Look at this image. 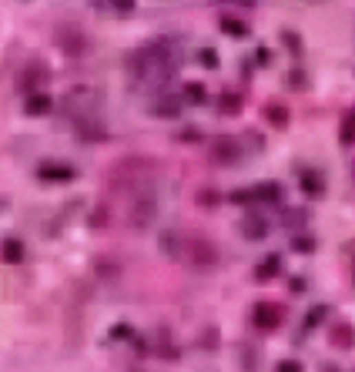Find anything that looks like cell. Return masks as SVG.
Here are the masks:
<instances>
[{"instance_id":"obj_27","label":"cell","mask_w":355,"mask_h":372,"mask_svg":"<svg viewBox=\"0 0 355 372\" xmlns=\"http://www.w3.org/2000/svg\"><path fill=\"white\" fill-rule=\"evenodd\" d=\"M255 61H258V64L265 68V64L272 61V54H268V50H265V48H258V50H255Z\"/></svg>"},{"instance_id":"obj_2","label":"cell","mask_w":355,"mask_h":372,"mask_svg":"<svg viewBox=\"0 0 355 372\" xmlns=\"http://www.w3.org/2000/svg\"><path fill=\"white\" fill-rule=\"evenodd\" d=\"M154 215H158V198H154L151 192H141L138 198L131 201V208H127V225L134 231H144L154 222Z\"/></svg>"},{"instance_id":"obj_31","label":"cell","mask_w":355,"mask_h":372,"mask_svg":"<svg viewBox=\"0 0 355 372\" xmlns=\"http://www.w3.org/2000/svg\"><path fill=\"white\" fill-rule=\"evenodd\" d=\"M352 278H355V272H352Z\"/></svg>"},{"instance_id":"obj_7","label":"cell","mask_w":355,"mask_h":372,"mask_svg":"<svg viewBox=\"0 0 355 372\" xmlns=\"http://www.w3.org/2000/svg\"><path fill=\"white\" fill-rule=\"evenodd\" d=\"M77 134H80V141H104L107 134H104V124L94 121V118H77L74 121Z\"/></svg>"},{"instance_id":"obj_4","label":"cell","mask_w":355,"mask_h":372,"mask_svg":"<svg viewBox=\"0 0 355 372\" xmlns=\"http://www.w3.org/2000/svg\"><path fill=\"white\" fill-rule=\"evenodd\" d=\"M252 319L258 329H279L281 322V309L279 305H272V302H258L252 309Z\"/></svg>"},{"instance_id":"obj_12","label":"cell","mask_w":355,"mask_h":372,"mask_svg":"<svg viewBox=\"0 0 355 372\" xmlns=\"http://www.w3.org/2000/svg\"><path fill=\"white\" fill-rule=\"evenodd\" d=\"M3 262L7 265H21L24 262V242L21 238H3Z\"/></svg>"},{"instance_id":"obj_26","label":"cell","mask_w":355,"mask_h":372,"mask_svg":"<svg viewBox=\"0 0 355 372\" xmlns=\"http://www.w3.org/2000/svg\"><path fill=\"white\" fill-rule=\"evenodd\" d=\"M302 225L305 222V211H285V225Z\"/></svg>"},{"instance_id":"obj_3","label":"cell","mask_w":355,"mask_h":372,"mask_svg":"<svg viewBox=\"0 0 355 372\" xmlns=\"http://www.w3.org/2000/svg\"><path fill=\"white\" fill-rule=\"evenodd\" d=\"M184 258L195 265V269H211L215 262H218V248H215V242L211 238H191L188 242V248H184Z\"/></svg>"},{"instance_id":"obj_25","label":"cell","mask_w":355,"mask_h":372,"mask_svg":"<svg viewBox=\"0 0 355 372\" xmlns=\"http://www.w3.org/2000/svg\"><path fill=\"white\" fill-rule=\"evenodd\" d=\"M295 251H305V255H308V251H315V242H312V238H299V242H295Z\"/></svg>"},{"instance_id":"obj_21","label":"cell","mask_w":355,"mask_h":372,"mask_svg":"<svg viewBox=\"0 0 355 372\" xmlns=\"http://www.w3.org/2000/svg\"><path fill=\"white\" fill-rule=\"evenodd\" d=\"M198 61H202V68H208V71H215V68H218V50H215V48H204Z\"/></svg>"},{"instance_id":"obj_18","label":"cell","mask_w":355,"mask_h":372,"mask_svg":"<svg viewBox=\"0 0 355 372\" xmlns=\"http://www.w3.org/2000/svg\"><path fill=\"white\" fill-rule=\"evenodd\" d=\"M181 98H184V101H191V104H204V101H208V94H204V87H202V84H184Z\"/></svg>"},{"instance_id":"obj_28","label":"cell","mask_w":355,"mask_h":372,"mask_svg":"<svg viewBox=\"0 0 355 372\" xmlns=\"http://www.w3.org/2000/svg\"><path fill=\"white\" fill-rule=\"evenodd\" d=\"M114 335H118V339H131V329H125V325H118V329H114Z\"/></svg>"},{"instance_id":"obj_20","label":"cell","mask_w":355,"mask_h":372,"mask_svg":"<svg viewBox=\"0 0 355 372\" xmlns=\"http://www.w3.org/2000/svg\"><path fill=\"white\" fill-rule=\"evenodd\" d=\"M332 342H335V346H338V342L352 346V342H355V329H349V325H345V329H335V332H332Z\"/></svg>"},{"instance_id":"obj_14","label":"cell","mask_w":355,"mask_h":372,"mask_svg":"<svg viewBox=\"0 0 355 372\" xmlns=\"http://www.w3.org/2000/svg\"><path fill=\"white\" fill-rule=\"evenodd\" d=\"M279 198H281V188L275 181H265V185L252 188V201H279Z\"/></svg>"},{"instance_id":"obj_15","label":"cell","mask_w":355,"mask_h":372,"mask_svg":"<svg viewBox=\"0 0 355 372\" xmlns=\"http://www.w3.org/2000/svg\"><path fill=\"white\" fill-rule=\"evenodd\" d=\"M338 138H342V145H355V107L342 118V127H338Z\"/></svg>"},{"instance_id":"obj_17","label":"cell","mask_w":355,"mask_h":372,"mask_svg":"<svg viewBox=\"0 0 355 372\" xmlns=\"http://www.w3.org/2000/svg\"><path fill=\"white\" fill-rule=\"evenodd\" d=\"M222 30L228 37H248V27L241 24V21H235V17H222Z\"/></svg>"},{"instance_id":"obj_19","label":"cell","mask_w":355,"mask_h":372,"mask_svg":"<svg viewBox=\"0 0 355 372\" xmlns=\"http://www.w3.org/2000/svg\"><path fill=\"white\" fill-rule=\"evenodd\" d=\"M218 104H222V114H238V111H241V98H238V94H231V91H225Z\"/></svg>"},{"instance_id":"obj_24","label":"cell","mask_w":355,"mask_h":372,"mask_svg":"<svg viewBox=\"0 0 355 372\" xmlns=\"http://www.w3.org/2000/svg\"><path fill=\"white\" fill-rule=\"evenodd\" d=\"M111 7H114L118 14H131V10H134V0H114Z\"/></svg>"},{"instance_id":"obj_1","label":"cell","mask_w":355,"mask_h":372,"mask_svg":"<svg viewBox=\"0 0 355 372\" xmlns=\"http://www.w3.org/2000/svg\"><path fill=\"white\" fill-rule=\"evenodd\" d=\"M175 68H178V48L175 41H168V37L144 44L131 57V74H134L138 84H164L168 77L175 74Z\"/></svg>"},{"instance_id":"obj_23","label":"cell","mask_w":355,"mask_h":372,"mask_svg":"<svg viewBox=\"0 0 355 372\" xmlns=\"http://www.w3.org/2000/svg\"><path fill=\"white\" fill-rule=\"evenodd\" d=\"M275 372H302V362L299 359H281L279 366H275Z\"/></svg>"},{"instance_id":"obj_10","label":"cell","mask_w":355,"mask_h":372,"mask_svg":"<svg viewBox=\"0 0 355 372\" xmlns=\"http://www.w3.org/2000/svg\"><path fill=\"white\" fill-rule=\"evenodd\" d=\"M299 185H302V192L308 198H322V195H325V178L319 172H302Z\"/></svg>"},{"instance_id":"obj_13","label":"cell","mask_w":355,"mask_h":372,"mask_svg":"<svg viewBox=\"0 0 355 372\" xmlns=\"http://www.w3.org/2000/svg\"><path fill=\"white\" fill-rule=\"evenodd\" d=\"M279 265H281L279 255H268L265 262H258V269H255V278H258V282H268V278H275V275H279Z\"/></svg>"},{"instance_id":"obj_29","label":"cell","mask_w":355,"mask_h":372,"mask_svg":"<svg viewBox=\"0 0 355 372\" xmlns=\"http://www.w3.org/2000/svg\"><path fill=\"white\" fill-rule=\"evenodd\" d=\"M228 3H241V7H252L255 0H228Z\"/></svg>"},{"instance_id":"obj_22","label":"cell","mask_w":355,"mask_h":372,"mask_svg":"<svg viewBox=\"0 0 355 372\" xmlns=\"http://www.w3.org/2000/svg\"><path fill=\"white\" fill-rule=\"evenodd\" d=\"M265 114H268V121H272V124H285V121H288V114L281 111L279 104H268V111H265Z\"/></svg>"},{"instance_id":"obj_8","label":"cell","mask_w":355,"mask_h":372,"mask_svg":"<svg viewBox=\"0 0 355 372\" xmlns=\"http://www.w3.org/2000/svg\"><path fill=\"white\" fill-rule=\"evenodd\" d=\"M241 235L252 238V242H261V238L268 235V222H265L261 215H245V218H241Z\"/></svg>"},{"instance_id":"obj_16","label":"cell","mask_w":355,"mask_h":372,"mask_svg":"<svg viewBox=\"0 0 355 372\" xmlns=\"http://www.w3.org/2000/svg\"><path fill=\"white\" fill-rule=\"evenodd\" d=\"M329 319V305H315V309H308V316H305V329H315V325H322Z\"/></svg>"},{"instance_id":"obj_30","label":"cell","mask_w":355,"mask_h":372,"mask_svg":"<svg viewBox=\"0 0 355 372\" xmlns=\"http://www.w3.org/2000/svg\"><path fill=\"white\" fill-rule=\"evenodd\" d=\"M329 372H338V369H329Z\"/></svg>"},{"instance_id":"obj_11","label":"cell","mask_w":355,"mask_h":372,"mask_svg":"<svg viewBox=\"0 0 355 372\" xmlns=\"http://www.w3.org/2000/svg\"><path fill=\"white\" fill-rule=\"evenodd\" d=\"M51 107H54V101L47 98V94H30V98L24 101V111L30 118H41V114H47Z\"/></svg>"},{"instance_id":"obj_9","label":"cell","mask_w":355,"mask_h":372,"mask_svg":"<svg viewBox=\"0 0 355 372\" xmlns=\"http://www.w3.org/2000/svg\"><path fill=\"white\" fill-rule=\"evenodd\" d=\"M37 178H41V181H71V178H74V168L57 165V161H47V165L37 168Z\"/></svg>"},{"instance_id":"obj_5","label":"cell","mask_w":355,"mask_h":372,"mask_svg":"<svg viewBox=\"0 0 355 372\" xmlns=\"http://www.w3.org/2000/svg\"><path fill=\"white\" fill-rule=\"evenodd\" d=\"M211 154H215L218 165H235V161L241 158V148L235 145V138H218V141L211 145Z\"/></svg>"},{"instance_id":"obj_6","label":"cell","mask_w":355,"mask_h":372,"mask_svg":"<svg viewBox=\"0 0 355 372\" xmlns=\"http://www.w3.org/2000/svg\"><path fill=\"white\" fill-rule=\"evenodd\" d=\"M184 107H188V101L178 94V98H161V101H154L151 114H154V118H181V114H184Z\"/></svg>"}]
</instances>
